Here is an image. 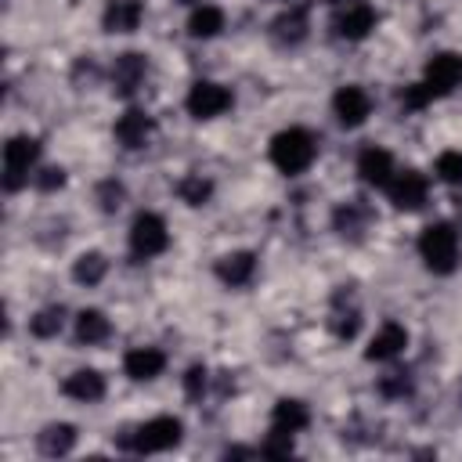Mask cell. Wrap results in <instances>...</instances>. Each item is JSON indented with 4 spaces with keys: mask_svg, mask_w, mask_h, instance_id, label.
<instances>
[{
    "mask_svg": "<svg viewBox=\"0 0 462 462\" xmlns=\"http://www.w3.org/2000/svg\"><path fill=\"white\" fill-rule=\"evenodd\" d=\"M271 29H274V36H278L282 43L303 40V32H307V4H296V7H289L285 14H278Z\"/></svg>",
    "mask_w": 462,
    "mask_h": 462,
    "instance_id": "cell-21",
    "label": "cell"
},
{
    "mask_svg": "<svg viewBox=\"0 0 462 462\" xmlns=\"http://www.w3.org/2000/svg\"><path fill=\"white\" fill-rule=\"evenodd\" d=\"M65 393H69L72 401L94 404V401L105 397V375L94 372V368H79V372H72V375L65 379Z\"/></svg>",
    "mask_w": 462,
    "mask_h": 462,
    "instance_id": "cell-16",
    "label": "cell"
},
{
    "mask_svg": "<svg viewBox=\"0 0 462 462\" xmlns=\"http://www.w3.org/2000/svg\"><path fill=\"white\" fill-rule=\"evenodd\" d=\"M437 173H440V180L458 184V180H462V152H444V155L437 159Z\"/></svg>",
    "mask_w": 462,
    "mask_h": 462,
    "instance_id": "cell-28",
    "label": "cell"
},
{
    "mask_svg": "<svg viewBox=\"0 0 462 462\" xmlns=\"http://www.w3.org/2000/svg\"><path fill=\"white\" fill-rule=\"evenodd\" d=\"M372 29H375V11L368 4H350L336 18V36H343V40H365Z\"/></svg>",
    "mask_w": 462,
    "mask_h": 462,
    "instance_id": "cell-14",
    "label": "cell"
},
{
    "mask_svg": "<svg viewBox=\"0 0 462 462\" xmlns=\"http://www.w3.org/2000/svg\"><path fill=\"white\" fill-rule=\"evenodd\" d=\"M430 97H433V94H430L422 83H415V87H408V90L401 94V105H404V108H422Z\"/></svg>",
    "mask_w": 462,
    "mask_h": 462,
    "instance_id": "cell-31",
    "label": "cell"
},
{
    "mask_svg": "<svg viewBox=\"0 0 462 462\" xmlns=\"http://www.w3.org/2000/svg\"><path fill=\"white\" fill-rule=\"evenodd\" d=\"M144 54H134V51H126V54H119L116 58V69H112V87H116V94H134L137 87H141V79H144Z\"/></svg>",
    "mask_w": 462,
    "mask_h": 462,
    "instance_id": "cell-15",
    "label": "cell"
},
{
    "mask_svg": "<svg viewBox=\"0 0 462 462\" xmlns=\"http://www.w3.org/2000/svg\"><path fill=\"white\" fill-rule=\"evenodd\" d=\"M119 199H123V184H116V180H105V184L97 188V202H101L105 213L119 209Z\"/></svg>",
    "mask_w": 462,
    "mask_h": 462,
    "instance_id": "cell-29",
    "label": "cell"
},
{
    "mask_svg": "<svg viewBox=\"0 0 462 462\" xmlns=\"http://www.w3.org/2000/svg\"><path fill=\"white\" fill-rule=\"evenodd\" d=\"M220 29H224V11L213 7V4L195 7L191 18H188V32H191L195 40H209V36H217Z\"/></svg>",
    "mask_w": 462,
    "mask_h": 462,
    "instance_id": "cell-20",
    "label": "cell"
},
{
    "mask_svg": "<svg viewBox=\"0 0 462 462\" xmlns=\"http://www.w3.org/2000/svg\"><path fill=\"white\" fill-rule=\"evenodd\" d=\"M123 448L130 451H141V455H152V451H166L173 444H180V422L173 415H159V419H148L144 426H137L134 433H126L119 440Z\"/></svg>",
    "mask_w": 462,
    "mask_h": 462,
    "instance_id": "cell-3",
    "label": "cell"
},
{
    "mask_svg": "<svg viewBox=\"0 0 462 462\" xmlns=\"http://www.w3.org/2000/svg\"><path fill=\"white\" fill-rule=\"evenodd\" d=\"M152 134H155V123H152L144 112H137V108H130V112L119 116V123H116V141H119L123 148H144Z\"/></svg>",
    "mask_w": 462,
    "mask_h": 462,
    "instance_id": "cell-13",
    "label": "cell"
},
{
    "mask_svg": "<svg viewBox=\"0 0 462 462\" xmlns=\"http://www.w3.org/2000/svg\"><path fill=\"white\" fill-rule=\"evenodd\" d=\"M386 188H390V202H393L397 209H419V206L426 202V177L415 173V170L397 173Z\"/></svg>",
    "mask_w": 462,
    "mask_h": 462,
    "instance_id": "cell-9",
    "label": "cell"
},
{
    "mask_svg": "<svg viewBox=\"0 0 462 462\" xmlns=\"http://www.w3.org/2000/svg\"><path fill=\"white\" fill-rule=\"evenodd\" d=\"M458 79H462V58H458V54H437V58H430V65H426L422 87H426L433 97H440V94H448Z\"/></svg>",
    "mask_w": 462,
    "mask_h": 462,
    "instance_id": "cell-7",
    "label": "cell"
},
{
    "mask_svg": "<svg viewBox=\"0 0 462 462\" xmlns=\"http://www.w3.org/2000/svg\"><path fill=\"white\" fill-rule=\"evenodd\" d=\"M419 253L433 274H451L458 263V231L451 224H430L419 235Z\"/></svg>",
    "mask_w": 462,
    "mask_h": 462,
    "instance_id": "cell-2",
    "label": "cell"
},
{
    "mask_svg": "<svg viewBox=\"0 0 462 462\" xmlns=\"http://www.w3.org/2000/svg\"><path fill=\"white\" fill-rule=\"evenodd\" d=\"M29 332L40 336V339H51L61 332V307H43L32 321H29Z\"/></svg>",
    "mask_w": 462,
    "mask_h": 462,
    "instance_id": "cell-26",
    "label": "cell"
},
{
    "mask_svg": "<svg viewBox=\"0 0 462 462\" xmlns=\"http://www.w3.org/2000/svg\"><path fill=\"white\" fill-rule=\"evenodd\" d=\"M184 105H188V112L195 119H213V116H220V112L231 108V90L220 87V83H213V79H199L188 90V101Z\"/></svg>",
    "mask_w": 462,
    "mask_h": 462,
    "instance_id": "cell-6",
    "label": "cell"
},
{
    "mask_svg": "<svg viewBox=\"0 0 462 462\" xmlns=\"http://www.w3.org/2000/svg\"><path fill=\"white\" fill-rule=\"evenodd\" d=\"M166 245H170L166 220L159 213H141L134 220V227H130V249H134V256L148 260V256H159Z\"/></svg>",
    "mask_w": 462,
    "mask_h": 462,
    "instance_id": "cell-5",
    "label": "cell"
},
{
    "mask_svg": "<svg viewBox=\"0 0 462 462\" xmlns=\"http://www.w3.org/2000/svg\"><path fill=\"white\" fill-rule=\"evenodd\" d=\"M72 444H76V430H72L69 422H54V426H47V430L40 433V451H43L47 458L69 455Z\"/></svg>",
    "mask_w": 462,
    "mask_h": 462,
    "instance_id": "cell-22",
    "label": "cell"
},
{
    "mask_svg": "<svg viewBox=\"0 0 462 462\" xmlns=\"http://www.w3.org/2000/svg\"><path fill=\"white\" fill-rule=\"evenodd\" d=\"M177 195H180L188 206H206L209 195H213V180H206L202 173H188V177L177 184Z\"/></svg>",
    "mask_w": 462,
    "mask_h": 462,
    "instance_id": "cell-25",
    "label": "cell"
},
{
    "mask_svg": "<svg viewBox=\"0 0 462 462\" xmlns=\"http://www.w3.org/2000/svg\"><path fill=\"white\" fill-rule=\"evenodd\" d=\"M314 155H318V141L303 126H289V130L274 134V141H271V162L289 177L303 173L314 162Z\"/></svg>",
    "mask_w": 462,
    "mask_h": 462,
    "instance_id": "cell-1",
    "label": "cell"
},
{
    "mask_svg": "<svg viewBox=\"0 0 462 462\" xmlns=\"http://www.w3.org/2000/svg\"><path fill=\"white\" fill-rule=\"evenodd\" d=\"M105 271H108V260H105L101 253H83V256L72 263V278H76L79 285H97V282L105 278Z\"/></svg>",
    "mask_w": 462,
    "mask_h": 462,
    "instance_id": "cell-24",
    "label": "cell"
},
{
    "mask_svg": "<svg viewBox=\"0 0 462 462\" xmlns=\"http://www.w3.org/2000/svg\"><path fill=\"white\" fill-rule=\"evenodd\" d=\"M40 159V141L29 137V134H18L4 144V188L7 191H18L32 170V162Z\"/></svg>",
    "mask_w": 462,
    "mask_h": 462,
    "instance_id": "cell-4",
    "label": "cell"
},
{
    "mask_svg": "<svg viewBox=\"0 0 462 462\" xmlns=\"http://www.w3.org/2000/svg\"><path fill=\"white\" fill-rule=\"evenodd\" d=\"M123 368H126L130 379L148 383V379L162 375V368H166V354L155 350V346H134V350L123 357Z\"/></svg>",
    "mask_w": 462,
    "mask_h": 462,
    "instance_id": "cell-11",
    "label": "cell"
},
{
    "mask_svg": "<svg viewBox=\"0 0 462 462\" xmlns=\"http://www.w3.org/2000/svg\"><path fill=\"white\" fill-rule=\"evenodd\" d=\"M404 346H408V332H404L397 321H383L379 332L372 336L365 357H368V361H390V357H397Z\"/></svg>",
    "mask_w": 462,
    "mask_h": 462,
    "instance_id": "cell-10",
    "label": "cell"
},
{
    "mask_svg": "<svg viewBox=\"0 0 462 462\" xmlns=\"http://www.w3.org/2000/svg\"><path fill=\"white\" fill-rule=\"evenodd\" d=\"M108 318L101 314V310H79V318H76V339L79 343H87V346H94V343H105L108 339Z\"/></svg>",
    "mask_w": 462,
    "mask_h": 462,
    "instance_id": "cell-23",
    "label": "cell"
},
{
    "mask_svg": "<svg viewBox=\"0 0 462 462\" xmlns=\"http://www.w3.org/2000/svg\"><path fill=\"white\" fill-rule=\"evenodd\" d=\"M365 206H357V202H346V206H339L336 209V227L343 231V235H357L361 231V224H365Z\"/></svg>",
    "mask_w": 462,
    "mask_h": 462,
    "instance_id": "cell-27",
    "label": "cell"
},
{
    "mask_svg": "<svg viewBox=\"0 0 462 462\" xmlns=\"http://www.w3.org/2000/svg\"><path fill=\"white\" fill-rule=\"evenodd\" d=\"M357 173H361L365 184L386 188L393 180V155L386 148H365L361 159H357Z\"/></svg>",
    "mask_w": 462,
    "mask_h": 462,
    "instance_id": "cell-12",
    "label": "cell"
},
{
    "mask_svg": "<svg viewBox=\"0 0 462 462\" xmlns=\"http://www.w3.org/2000/svg\"><path fill=\"white\" fill-rule=\"evenodd\" d=\"M141 0H108L105 7V29L108 32H134L141 25Z\"/></svg>",
    "mask_w": 462,
    "mask_h": 462,
    "instance_id": "cell-18",
    "label": "cell"
},
{
    "mask_svg": "<svg viewBox=\"0 0 462 462\" xmlns=\"http://www.w3.org/2000/svg\"><path fill=\"white\" fill-rule=\"evenodd\" d=\"M202 390H206V368L202 365H191L184 372V393L188 397H202Z\"/></svg>",
    "mask_w": 462,
    "mask_h": 462,
    "instance_id": "cell-30",
    "label": "cell"
},
{
    "mask_svg": "<svg viewBox=\"0 0 462 462\" xmlns=\"http://www.w3.org/2000/svg\"><path fill=\"white\" fill-rule=\"evenodd\" d=\"M328 4H346V0H328Z\"/></svg>",
    "mask_w": 462,
    "mask_h": 462,
    "instance_id": "cell-34",
    "label": "cell"
},
{
    "mask_svg": "<svg viewBox=\"0 0 462 462\" xmlns=\"http://www.w3.org/2000/svg\"><path fill=\"white\" fill-rule=\"evenodd\" d=\"M307 422H310L307 404L303 401H292V397H282L274 404V411H271V430H278V433H300Z\"/></svg>",
    "mask_w": 462,
    "mask_h": 462,
    "instance_id": "cell-19",
    "label": "cell"
},
{
    "mask_svg": "<svg viewBox=\"0 0 462 462\" xmlns=\"http://www.w3.org/2000/svg\"><path fill=\"white\" fill-rule=\"evenodd\" d=\"M336 336L339 339H350L354 332H357V325H361V318H357V310H350V314H336Z\"/></svg>",
    "mask_w": 462,
    "mask_h": 462,
    "instance_id": "cell-32",
    "label": "cell"
},
{
    "mask_svg": "<svg viewBox=\"0 0 462 462\" xmlns=\"http://www.w3.org/2000/svg\"><path fill=\"white\" fill-rule=\"evenodd\" d=\"M36 184H40L43 191H54V188H61V184H65V170H58V166H47V170H40Z\"/></svg>",
    "mask_w": 462,
    "mask_h": 462,
    "instance_id": "cell-33",
    "label": "cell"
},
{
    "mask_svg": "<svg viewBox=\"0 0 462 462\" xmlns=\"http://www.w3.org/2000/svg\"><path fill=\"white\" fill-rule=\"evenodd\" d=\"M253 271H256V256L253 253H227V256L217 260V278L224 285H231V289L245 285L253 278Z\"/></svg>",
    "mask_w": 462,
    "mask_h": 462,
    "instance_id": "cell-17",
    "label": "cell"
},
{
    "mask_svg": "<svg viewBox=\"0 0 462 462\" xmlns=\"http://www.w3.org/2000/svg\"><path fill=\"white\" fill-rule=\"evenodd\" d=\"M332 108H336L343 126H361L372 112V97L361 87H339L336 97H332Z\"/></svg>",
    "mask_w": 462,
    "mask_h": 462,
    "instance_id": "cell-8",
    "label": "cell"
}]
</instances>
